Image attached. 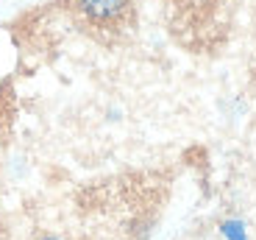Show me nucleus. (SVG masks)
<instances>
[{"label":"nucleus","instance_id":"nucleus-1","mask_svg":"<svg viewBox=\"0 0 256 240\" xmlns=\"http://www.w3.org/2000/svg\"><path fill=\"white\" fill-rule=\"evenodd\" d=\"M70 9L81 28L92 31L100 39L120 37L134 28V0H70Z\"/></svg>","mask_w":256,"mask_h":240},{"label":"nucleus","instance_id":"nucleus-2","mask_svg":"<svg viewBox=\"0 0 256 240\" xmlns=\"http://www.w3.org/2000/svg\"><path fill=\"white\" fill-rule=\"evenodd\" d=\"M220 232H223L226 240H248V229H245V223L237 221V218L223 221V223H220Z\"/></svg>","mask_w":256,"mask_h":240},{"label":"nucleus","instance_id":"nucleus-3","mask_svg":"<svg viewBox=\"0 0 256 240\" xmlns=\"http://www.w3.org/2000/svg\"><path fill=\"white\" fill-rule=\"evenodd\" d=\"M36 240H64V237H56V234H39Z\"/></svg>","mask_w":256,"mask_h":240}]
</instances>
